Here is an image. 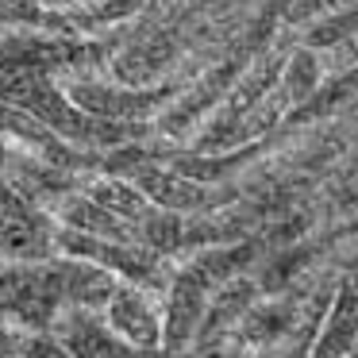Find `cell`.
<instances>
[{"label": "cell", "instance_id": "obj_1", "mask_svg": "<svg viewBox=\"0 0 358 358\" xmlns=\"http://www.w3.org/2000/svg\"><path fill=\"white\" fill-rule=\"evenodd\" d=\"M358 343V258L350 262V270L343 273L339 289L331 296L327 308V324L316 339L312 358H347Z\"/></svg>", "mask_w": 358, "mask_h": 358}, {"label": "cell", "instance_id": "obj_2", "mask_svg": "<svg viewBox=\"0 0 358 358\" xmlns=\"http://www.w3.org/2000/svg\"><path fill=\"white\" fill-rule=\"evenodd\" d=\"M281 85H285L289 101H308V96L316 93V85H320V62H316V55H312V50H296V55L289 58V66H285Z\"/></svg>", "mask_w": 358, "mask_h": 358}]
</instances>
